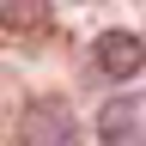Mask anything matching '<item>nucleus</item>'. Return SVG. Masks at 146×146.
Listing matches in <instances>:
<instances>
[{
	"instance_id": "nucleus-1",
	"label": "nucleus",
	"mask_w": 146,
	"mask_h": 146,
	"mask_svg": "<svg viewBox=\"0 0 146 146\" xmlns=\"http://www.w3.org/2000/svg\"><path fill=\"white\" fill-rule=\"evenodd\" d=\"M18 146H79V122L61 98H36L18 116Z\"/></svg>"
},
{
	"instance_id": "nucleus-3",
	"label": "nucleus",
	"mask_w": 146,
	"mask_h": 146,
	"mask_svg": "<svg viewBox=\"0 0 146 146\" xmlns=\"http://www.w3.org/2000/svg\"><path fill=\"white\" fill-rule=\"evenodd\" d=\"M91 61H98L104 79H134V73L146 67V43L134 31H104L98 43H91Z\"/></svg>"
},
{
	"instance_id": "nucleus-2",
	"label": "nucleus",
	"mask_w": 146,
	"mask_h": 146,
	"mask_svg": "<svg viewBox=\"0 0 146 146\" xmlns=\"http://www.w3.org/2000/svg\"><path fill=\"white\" fill-rule=\"evenodd\" d=\"M98 140L104 146H146V98L116 91V98L98 110Z\"/></svg>"
},
{
	"instance_id": "nucleus-4",
	"label": "nucleus",
	"mask_w": 146,
	"mask_h": 146,
	"mask_svg": "<svg viewBox=\"0 0 146 146\" xmlns=\"http://www.w3.org/2000/svg\"><path fill=\"white\" fill-rule=\"evenodd\" d=\"M0 18H6V31H36L49 18V0H0Z\"/></svg>"
}]
</instances>
